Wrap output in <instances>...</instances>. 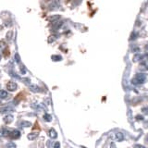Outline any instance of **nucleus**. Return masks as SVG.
<instances>
[{"instance_id": "2", "label": "nucleus", "mask_w": 148, "mask_h": 148, "mask_svg": "<svg viewBox=\"0 0 148 148\" xmlns=\"http://www.w3.org/2000/svg\"><path fill=\"white\" fill-rule=\"evenodd\" d=\"M7 88L10 92H14V91H16L18 89V84L14 82H8L7 83Z\"/></svg>"}, {"instance_id": "12", "label": "nucleus", "mask_w": 148, "mask_h": 148, "mask_svg": "<svg viewBox=\"0 0 148 148\" xmlns=\"http://www.w3.org/2000/svg\"><path fill=\"white\" fill-rule=\"evenodd\" d=\"M8 111H13V109L9 107H3L0 108V112L1 113H5V112H8Z\"/></svg>"}, {"instance_id": "30", "label": "nucleus", "mask_w": 148, "mask_h": 148, "mask_svg": "<svg viewBox=\"0 0 148 148\" xmlns=\"http://www.w3.org/2000/svg\"><path fill=\"white\" fill-rule=\"evenodd\" d=\"M146 141H147V142H148V135H147V136H146Z\"/></svg>"}, {"instance_id": "18", "label": "nucleus", "mask_w": 148, "mask_h": 148, "mask_svg": "<svg viewBox=\"0 0 148 148\" xmlns=\"http://www.w3.org/2000/svg\"><path fill=\"white\" fill-rule=\"evenodd\" d=\"M56 39H57V36H56V35H51L49 38H48V43H52V42H54Z\"/></svg>"}, {"instance_id": "26", "label": "nucleus", "mask_w": 148, "mask_h": 148, "mask_svg": "<svg viewBox=\"0 0 148 148\" xmlns=\"http://www.w3.org/2000/svg\"><path fill=\"white\" fill-rule=\"evenodd\" d=\"M20 71H21V73H22V74H25V73H26V69H25V68L23 67V66H22V67L20 68Z\"/></svg>"}, {"instance_id": "20", "label": "nucleus", "mask_w": 148, "mask_h": 148, "mask_svg": "<svg viewBox=\"0 0 148 148\" xmlns=\"http://www.w3.org/2000/svg\"><path fill=\"white\" fill-rule=\"evenodd\" d=\"M132 50L133 52H138V51H140V48H139L138 46H135V45H133L132 47Z\"/></svg>"}, {"instance_id": "28", "label": "nucleus", "mask_w": 148, "mask_h": 148, "mask_svg": "<svg viewBox=\"0 0 148 148\" xmlns=\"http://www.w3.org/2000/svg\"><path fill=\"white\" fill-rule=\"evenodd\" d=\"M54 148H60V143H59L58 142H57V143H55Z\"/></svg>"}, {"instance_id": "13", "label": "nucleus", "mask_w": 148, "mask_h": 148, "mask_svg": "<svg viewBox=\"0 0 148 148\" xmlns=\"http://www.w3.org/2000/svg\"><path fill=\"white\" fill-rule=\"evenodd\" d=\"M51 58H52V60H54V61H61L62 60V57L61 56H58V55H54V56L51 57Z\"/></svg>"}, {"instance_id": "6", "label": "nucleus", "mask_w": 148, "mask_h": 148, "mask_svg": "<svg viewBox=\"0 0 148 148\" xmlns=\"http://www.w3.org/2000/svg\"><path fill=\"white\" fill-rule=\"evenodd\" d=\"M29 87H30V90L32 92H33V93H37V92L40 91L39 87L37 85H35V84H31V85H29Z\"/></svg>"}, {"instance_id": "31", "label": "nucleus", "mask_w": 148, "mask_h": 148, "mask_svg": "<svg viewBox=\"0 0 148 148\" xmlns=\"http://www.w3.org/2000/svg\"><path fill=\"white\" fill-rule=\"evenodd\" d=\"M1 58H1V56H0V61H1Z\"/></svg>"}, {"instance_id": "27", "label": "nucleus", "mask_w": 148, "mask_h": 148, "mask_svg": "<svg viewBox=\"0 0 148 148\" xmlns=\"http://www.w3.org/2000/svg\"><path fill=\"white\" fill-rule=\"evenodd\" d=\"M136 33H132V37H131V38H130V40H133L134 39V38H136Z\"/></svg>"}, {"instance_id": "19", "label": "nucleus", "mask_w": 148, "mask_h": 148, "mask_svg": "<svg viewBox=\"0 0 148 148\" xmlns=\"http://www.w3.org/2000/svg\"><path fill=\"white\" fill-rule=\"evenodd\" d=\"M8 148H16V144L14 143H8V145H7Z\"/></svg>"}, {"instance_id": "7", "label": "nucleus", "mask_w": 148, "mask_h": 148, "mask_svg": "<svg viewBox=\"0 0 148 148\" xmlns=\"http://www.w3.org/2000/svg\"><path fill=\"white\" fill-rule=\"evenodd\" d=\"M39 135V133L38 132H32L30 133V134H28V139L29 140H31V141H33V140H34L35 138H37V136Z\"/></svg>"}, {"instance_id": "25", "label": "nucleus", "mask_w": 148, "mask_h": 148, "mask_svg": "<svg viewBox=\"0 0 148 148\" xmlns=\"http://www.w3.org/2000/svg\"><path fill=\"white\" fill-rule=\"evenodd\" d=\"M136 119H138V120H143V117L141 116V115H138V116H136Z\"/></svg>"}, {"instance_id": "14", "label": "nucleus", "mask_w": 148, "mask_h": 148, "mask_svg": "<svg viewBox=\"0 0 148 148\" xmlns=\"http://www.w3.org/2000/svg\"><path fill=\"white\" fill-rule=\"evenodd\" d=\"M44 119L45 121H47V122H50V121H52V117L50 116L49 114H44Z\"/></svg>"}, {"instance_id": "3", "label": "nucleus", "mask_w": 148, "mask_h": 148, "mask_svg": "<svg viewBox=\"0 0 148 148\" xmlns=\"http://www.w3.org/2000/svg\"><path fill=\"white\" fill-rule=\"evenodd\" d=\"M139 69H141V70H143V71L147 70L148 69V62L147 61H143V63H141L140 67H139Z\"/></svg>"}, {"instance_id": "29", "label": "nucleus", "mask_w": 148, "mask_h": 148, "mask_svg": "<svg viewBox=\"0 0 148 148\" xmlns=\"http://www.w3.org/2000/svg\"><path fill=\"white\" fill-rule=\"evenodd\" d=\"M111 148H116V145L114 143H111Z\"/></svg>"}, {"instance_id": "21", "label": "nucleus", "mask_w": 148, "mask_h": 148, "mask_svg": "<svg viewBox=\"0 0 148 148\" xmlns=\"http://www.w3.org/2000/svg\"><path fill=\"white\" fill-rule=\"evenodd\" d=\"M62 23H63V22H62V21H58V23H57V24L55 25V27H56V29H58L59 27H60V26H61V25H62Z\"/></svg>"}, {"instance_id": "17", "label": "nucleus", "mask_w": 148, "mask_h": 148, "mask_svg": "<svg viewBox=\"0 0 148 148\" xmlns=\"http://www.w3.org/2000/svg\"><path fill=\"white\" fill-rule=\"evenodd\" d=\"M20 124H21V126H23V127H30V126L32 125V123L29 122V121H22Z\"/></svg>"}, {"instance_id": "24", "label": "nucleus", "mask_w": 148, "mask_h": 148, "mask_svg": "<svg viewBox=\"0 0 148 148\" xmlns=\"http://www.w3.org/2000/svg\"><path fill=\"white\" fill-rule=\"evenodd\" d=\"M134 148H146V147L142 145V144H135L134 145Z\"/></svg>"}, {"instance_id": "10", "label": "nucleus", "mask_w": 148, "mask_h": 148, "mask_svg": "<svg viewBox=\"0 0 148 148\" xmlns=\"http://www.w3.org/2000/svg\"><path fill=\"white\" fill-rule=\"evenodd\" d=\"M11 136H12V138H15V139H18L20 137V132L19 131H13L12 132H11Z\"/></svg>"}, {"instance_id": "15", "label": "nucleus", "mask_w": 148, "mask_h": 148, "mask_svg": "<svg viewBox=\"0 0 148 148\" xmlns=\"http://www.w3.org/2000/svg\"><path fill=\"white\" fill-rule=\"evenodd\" d=\"M141 58H143V56H142V55H140V54L135 55V56H134V58H133V61H134V62H137V61H139V60L141 59Z\"/></svg>"}, {"instance_id": "9", "label": "nucleus", "mask_w": 148, "mask_h": 148, "mask_svg": "<svg viewBox=\"0 0 148 148\" xmlns=\"http://www.w3.org/2000/svg\"><path fill=\"white\" fill-rule=\"evenodd\" d=\"M12 120H13V116L12 115H7L5 118H4V121L8 124L10 123Z\"/></svg>"}, {"instance_id": "8", "label": "nucleus", "mask_w": 148, "mask_h": 148, "mask_svg": "<svg viewBox=\"0 0 148 148\" xmlns=\"http://www.w3.org/2000/svg\"><path fill=\"white\" fill-rule=\"evenodd\" d=\"M123 139H124V135L122 132L116 133V140H117L118 142H121V141H123Z\"/></svg>"}, {"instance_id": "11", "label": "nucleus", "mask_w": 148, "mask_h": 148, "mask_svg": "<svg viewBox=\"0 0 148 148\" xmlns=\"http://www.w3.org/2000/svg\"><path fill=\"white\" fill-rule=\"evenodd\" d=\"M49 136L52 139H55V138L58 137V133H57V132L55 131L54 129H51V130L49 131Z\"/></svg>"}, {"instance_id": "1", "label": "nucleus", "mask_w": 148, "mask_h": 148, "mask_svg": "<svg viewBox=\"0 0 148 148\" xmlns=\"http://www.w3.org/2000/svg\"><path fill=\"white\" fill-rule=\"evenodd\" d=\"M146 79V75L144 73H137L135 75V77L132 80V84H142L145 82Z\"/></svg>"}, {"instance_id": "5", "label": "nucleus", "mask_w": 148, "mask_h": 148, "mask_svg": "<svg viewBox=\"0 0 148 148\" xmlns=\"http://www.w3.org/2000/svg\"><path fill=\"white\" fill-rule=\"evenodd\" d=\"M59 19H60V16H59V15H55V16H51L48 20H49V21H51V22H55V23H56V22L58 21Z\"/></svg>"}, {"instance_id": "16", "label": "nucleus", "mask_w": 148, "mask_h": 148, "mask_svg": "<svg viewBox=\"0 0 148 148\" xmlns=\"http://www.w3.org/2000/svg\"><path fill=\"white\" fill-rule=\"evenodd\" d=\"M127 116H128V118H129V120H130V121H132V110H131V109H128Z\"/></svg>"}, {"instance_id": "23", "label": "nucleus", "mask_w": 148, "mask_h": 148, "mask_svg": "<svg viewBox=\"0 0 148 148\" xmlns=\"http://www.w3.org/2000/svg\"><path fill=\"white\" fill-rule=\"evenodd\" d=\"M15 59H16V62H18V63L20 62V56L18 54L15 55Z\"/></svg>"}, {"instance_id": "4", "label": "nucleus", "mask_w": 148, "mask_h": 148, "mask_svg": "<svg viewBox=\"0 0 148 148\" xmlns=\"http://www.w3.org/2000/svg\"><path fill=\"white\" fill-rule=\"evenodd\" d=\"M9 94L5 90H0V99H6L8 97Z\"/></svg>"}, {"instance_id": "22", "label": "nucleus", "mask_w": 148, "mask_h": 148, "mask_svg": "<svg viewBox=\"0 0 148 148\" xmlns=\"http://www.w3.org/2000/svg\"><path fill=\"white\" fill-rule=\"evenodd\" d=\"M142 112L145 115H148V107H144V108L142 109Z\"/></svg>"}]
</instances>
